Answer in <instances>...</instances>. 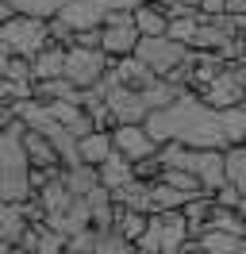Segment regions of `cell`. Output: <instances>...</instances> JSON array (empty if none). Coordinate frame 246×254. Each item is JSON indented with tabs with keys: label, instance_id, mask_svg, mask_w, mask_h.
<instances>
[{
	"label": "cell",
	"instance_id": "1",
	"mask_svg": "<svg viewBox=\"0 0 246 254\" xmlns=\"http://www.w3.org/2000/svg\"><path fill=\"white\" fill-rule=\"evenodd\" d=\"M146 131L158 143H184L196 150H227V131H223V112L212 108L204 96L184 93L177 104L158 108L146 116Z\"/></svg>",
	"mask_w": 246,
	"mask_h": 254
},
{
	"label": "cell",
	"instance_id": "2",
	"mask_svg": "<svg viewBox=\"0 0 246 254\" xmlns=\"http://www.w3.org/2000/svg\"><path fill=\"white\" fill-rule=\"evenodd\" d=\"M23 135H27L23 120L0 127V196H4V204H23L35 196V166H31Z\"/></svg>",
	"mask_w": 246,
	"mask_h": 254
},
{
	"label": "cell",
	"instance_id": "3",
	"mask_svg": "<svg viewBox=\"0 0 246 254\" xmlns=\"http://www.w3.org/2000/svg\"><path fill=\"white\" fill-rule=\"evenodd\" d=\"M54 39H50V19L35 16H12L8 23H0V58H35L43 54Z\"/></svg>",
	"mask_w": 246,
	"mask_h": 254
},
{
	"label": "cell",
	"instance_id": "4",
	"mask_svg": "<svg viewBox=\"0 0 246 254\" xmlns=\"http://www.w3.org/2000/svg\"><path fill=\"white\" fill-rule=\"evenodd\" d=\"M192 243V227L184 220V212H154L150 216V231L138 239V251H158V254H169V251H181Z\"/></svg>",
	"mask_w": 246,
	"mask_h": 254
},
{
	"label": "cell",
	"instance_id": "5",
	"mask_svg": "<svg viewBox=\"0 0 246 254\" xmlns=\"http://www.w3.org/2000/svg\"><path fill=\"white\" fill-rule=\"evenodd\" d=\"M100 50L104 54H112L116 62L120 58H131L138 50V43H142V31H138V23H135V12H112L108 16V23L100 27Z\"/></svg>",
	"mask_w": 246,
	"mask_h": 254
},
{
	"label": "cell",
	"instance_id": "6",
	"mask_svg": "<svg viewBox=\"0 0 246 254\" xmlns=\"http://www.w3.org/2000/svg\"><path fill=\"white\" fill-rule=\"evenodd\" d=\"M116 65L112 54L104 50H89V47H69V62H65V77L73 81L77 89H92L108 77V69Z\"/></svg>",
	"mask_w": 246,
	"mask_h": 254
},
{
	"label": "cell",
	"instance_id": "7",
	"mask_svg": "<svg viewBox=\"0 0 246 254\" xmlns=\"http://www.w3.org/2000/svg\"><path fill=\"white\" fill-rule=\"evenodd\" d=\"M188 54H192V50L184 47V43H177V39H169V35L142 39V43H138V50H135V58H142V62L158 73V77H169L177 65L188 62Z\"/></svg>",
	"mask_w": 246,
	"mask_h": 254
},
{
	"label": "cell",
	"instance_id": "8",
	"mask_svg": "<svg viewBox=\"0 0 246 254\" xmlns=\"http://www.w3.org/2000/svg\"><path fill=\"white\" fill-rule=\"evenodd\" d=\"M196 96H204L212 108H239V104H246V73H243V65H227L219 77L204 89V93H196Z\"/></svg>",
	"mask_w": 246,
	"mask_h": 254
},
{
	"label": "cell",
	"instance_id": "9",
	"mask_svg": "<svg viewBox=\"0 0 246 254\" xmlns=\"http://www.w3.org/2000/svg\"><path fill=\"white\" fill-rule=\"evenodd\" d=\"M112 139H116V150L127 154L131 162H142V158H154V154H162V143L154 139L146 124H123L112 131Z\"/></svg>",
	"mask_w": 246,
	"mask_h": 254
},
{
	"label": "cell",
	"instance_id": "10",
	"mask_svg": "<svg viewBox=\"0 0 246 254\" xmlns=\"http://www.w3.org/2000/svg\"><path fill=\"white\" fill-rule=\"evenodd\" d=\"M108 108H112V116H116V127H123V124H146V116H150L146 96L138 93V89H127V85H116V89L108 93Z\"/></svg>",
	"mask_w": 246,
	"mask_h": 254
},
{
	"label": "cell",
	"instance_id": "11",
	"mask_svg": "<svg viewBox=\"0 0 246 254\" xmlns=\"http://www.w3.org/2000/svg\"><path fill=\"white\" fill-rule=\"evenodd\" d=\"M46 223L58 231V235H77V231H85V227H92V208H89V200H81L77 196L69 208H62V212H54V216H46Z\"/></svg>",
	"mask_w": 246,
	"mask_h": 254
},
{
	"label": "cell",
	"instance_id": "12",
	"mask_svg": "<svg viewBox=\"0 0 246 254\" xmlns=\"http://www.w3.org/2000/svg\"><path fill=\"white\" fill-rule=\"evenodd\" d=\"M19 251L23 254H65V235H58L50 223H31Z\"/></svg>",
	"mask_w": 246,
	"mask_h": 254
},
{
	"label": "cell",
	"instance_id": "13",
	"mask_svg": "<svg viewBox=\"0 0 246 254\" xmlns=\"http://www.w3.org/2000/svg\"><path fill=\"white\" fill-rule=\"evenodd\" d=\"M27 231H31V216H27L23 204H4L0 208V247H19Z\"/></svg>",
	"mask_w": 246,
	"mask_h": 254
},
{
	"label": "cell",
	"instance_id": "14",
	"mask_svg": "<svg viewBox=\"0 0 246 254\" xmlns=\"http://www.w3.org/2000/svg\"><path fill=\"white\" fill-rule=\"evenodd\" d=\"M65 62H69V47H58V43H50L43 54H35V58H31V77H35V81L65 77Z\"/></svg>",
	"mask_w": 246,
	"mask_h": 254
},
{
	"label": "cell",
	"instance_id": "15",
	"mask_svg": "<svg viewBox=\"0 0 246 254\" xmlns=\"http://www.w3.org/2000/svg\"><path fill=\"white\" fill-rule=\"evenodd\" d=\"M23 143H27V154H31V166H35V170H65V166H62L58 146L50 143L43 131H31V127H27Z\"/></svg>",
	"mask_w": 246,
	"mask_h": 254
},
{
	"label": "cell",
	"instance_id": "16",
	"mask_svg": "<svg viewBox=\"0 0 246 254\" xmlns=\"http://www.w3.org/2000/svg\"><path fill=\"white\" fill-rule=\"evenodd\" d=\"M116 77H120V85H127V89H138V93H142V89H150L154 81H158V73H154L142 58H135V54H131V58H120V62H116Z\"/></svg>",
	"mask_w": 246,
	"mask_h": 254
},
{
	"label": "cell",
	"instance_id": "17",
	"mask_svg": "<svg viewBox=\"0 0 246 254\" xmlns=\"http://www.w3.org/2000/svg\"><path fill=\"white\" fill-rule=\"evenodd\" d=\"M131 181H138L135 177V162L116 150V154L100 166V185H108V189L116 192V189H123V185H131Z\"/></svg>",
	"mask_w": 246,
	"mask_h": 254
},
{
	"label": "cell",
	"instance_id": "18",
	"mask_svg": "<svg viewBox=\"0 0 246 254\" xmlns=\"http://www.w3.org/2000/svg\"><path fill=\"white\" fill-rule=\"evenodd\" d=\"M112 154H116L112 131H92L89 139H81V162H85V166H96V170H100Z\"/></svg>",
	"mask_w": 246,
	"mask_h": 254
},
{
	"label": "cell",
	"instance_id": "19",
	"mask_svg": "<svg viewBox=\"0 0 246 254\" xmlns=\"http://www.w3.org/2000/svg\"><path fill=\"white\" fill-rule=\"evenodd\" d=\"M243 243H246L243 235H235V231H215V227H208V231L196 235V247L204 254H239Z\"/></svg>",
	"mask_w": 246,
	"mask_h": 254
},
{
	"label": "cell",
	"instance_id": "20",
	"mask_svg": "<svg viewBox=\"0 0 246 254\" xmlns=\"http://www.w3.org/2000/svg\"><path fill=\"white\" fill-rule=\"evenodd\" d=\"M184 204H188L184 192H177L173 185H166L162 177L150 181V216H154V212H181Z\"/></svg>",
	"mask_w": 246,
	"mask_h": 254
},
{
	"label": "cell",
	"instance_id": "21",
	"mask_svg": "<svg viewBox=\"0 0 246 254\" xmlns=\"http://www.w3.org/2000/svg\"><path fill=\"white\" fill-rule=\"evenodd\" d=\"M150 231V212H131V208H120V216H116V235H123L127 243H135Z\"/></svg>",
	"mask_w": 246,
	"mask_h": 254
},
{
	"label": "cell",
	"instance_id": "22",
	"mask_svg": "<svg viewBox=\"0 0 246 254\" xmlns=\"http://www.w3.org/2000/svg\"><path fill=\"white\" fill-rule=\"evenodd\" d=\"M135 23H138V31H142V39L169 35V16L158 8V4H142V8L135 12Z\"/></svg>",
	"mask_w": 246,
	"mask_h": 254
},
{
	"label": "cell",
	"instance_id": "23",
	"mask_svg": "<svg viewBox=\"0 0 246 254\" xmlns=\"http://www.w3.org/2000/svg\"><path fill=\"white\" fill-rule=\"evenodd\" d=\"M65 185H69V192L73 196H89V192L100 189V170L96 166H73V170H65Z\"/></svg>",
	"mask_w": 246,
	"mask_h": 254
},
{
	"label": "cell",
	"instance_id": "24",
	"mask_svg": "<svg viewBox=\"0 0 246 254\" xmlns=\"http://www.w3.org/2000/svg\"><path fill=\"white\" fill-rule=\"evenodd\" d=\"M19 16H35V19H58L65 12L69 0H8Z\"/></svg>",
	"mask_w": 246,
	"mask_h": 254
},
{
	"label": "cell",
	"instance_id": "25",
	"mask_svg": "<svg viewBox=\"0 0 246 254\" xmlns=\"http://www.w3.org/2000/svg\"><path fill=\"white\" fill-rule=\"evenodd\" d=\"M223 154H227V181H231V185H235V189L246 196V143L227 146Z\"/></svg>",
	"mask_w": 246,
	"mask_h": 254
},
{
	"label": "cell",
	"instance_id": "26",
	"mask_svg": "<svg viewBox=\"0 0 246 254\" xmlns=\"http://www.w3.org/2000/svg\"><path fill=\"white\" fill-rule=\"evenodd\" d=\"M100 231L96 227H85V231H77V235L65 239V254H96V247H100Z\"/></svg>",
	"mask_w": 246,
	"mask_h": 254
},
{
	"label": "cell",
	"instance_id": "27",
	"mask_svg": "<svg viewBox=\"0 0 246 254\" xmlns=\"http://www.w3.org/2000/svg\"><path fill=\"white\" fill-rule=\"evenodd\" d=\"M0 77L4 81H35L31 77V58H0Z\"/></svg>",
	"mask_w": 246,
	"mask_h": 254
},
{
	"label": "cell",
	"instance_id": "28",
	"mask_svg": "<svg viewBox=\"0 0 246 254\" xmlns=\"http://www.w3.org/2000/svg\"><path fill=\"white\" fill-rule=\"evenodd\" d=\"M96 254H138V247H135V243H127L123 235H116V231H112V235L100 239Z\"/></svg>",
	"mask_w": 246,
	"mask_h": 254
},
{
	"label": "cell",
	"instance_id": "29",
	"mask_svg": "<svg viewBox=\"0 0 246 254\" xmlns=\"http://www.w3.org/2000/svg\"><path fill=\"white\" fill-rule=\"evenodd\" d=\"M162 174H166V166H162V158H158V154H154V158L135 162V177H138V181H158Z\"/></svg>",
	"mask_w": 246,
	"mask_h": 254
},
{
	"label": "cell",
	"instance_id": "30",
	"mask_svg": "<svg viewBox=\"0 0 246 254\" xmlns=\"http://www.w3.org/2000/svg\"><path fill=\"white\" fill-rule=\"evenodd\" d=\"M215 204H219V208H235V212H239V208H243V192L235 189V185H223V189L215 192Z\"/></svg>",
	"mask_w": 246,
	"mask_h": 254
},
{
	"label": "cell",
	"instance_id": "31",
	"mask_svg": "<svg viewBox=\"0 0 246 254\" xmlns=\"http://www.w3.org/2000/svg\"><path fill=\"white\" fill-rule=\"evenodd\" d=\"M231 8V0H204V16H223Z\"/></svg>",
	"mask_w": 246,
	"mask_h": 254
},
{
	"label": "cell",
	"instance_id": "32",
	"mask_svg": "<svg viewBox=\"0 0 246 254\" xmlns=\"http://www.w3.org/2000/svg\"><path fill=\"white\" fill-rule=\"evenodd\" d=\"M4 254H19V251H15V247H4Z\"/></svg>",
	"mask_w": 246,
	"mask_h": 254
},
{
	"label": "cell",
	"instance_id": "33",
	"mask_svg": "<svg viewBox=\"0 0 246 254\" xmlns=\"http://www.w3.org/2000/svg\"><path fill=\"white\" fill-rule=\"evenodd\" d=\"M239 212H243V216H246V196H243V208H239Z\"/></svg>",
	"mask_w": 246,
	"mask_h": 254
},
{
	"label": "cell",
	"instance_id": "34",
	"mask_svg": "<svg viewBox=\"0 0 246 254\" xmlns=\"http://www.w3.org/2000/svg\"><path fill=\"white\" fill-rule=\"evenodd\" d=\"M138 254H158V251H138Z\"/></svg>",
	"mask_w": 246,
	"mask_h": 254
},
{
	"label": "cell",
	"instance_id": "35",
	"mask_svg": "<svg viewBox=\"0 0 246 254\" xmlns=\"http://www.w3.org/2000/svg\"><path fill=\"white\" fill-rule=\"evenodd\" d=\"M243 47H246V27H243Z\"/></svg>",
	"mask_w": 246,
	"mask_h": 254
},
{
	"label": "cell",
	"instance_id": "36",
	"mask_svg": "<svg viewBox=\"0 0 246 254\" xmlns=\"http://www.w3.org/2000/svg\"><path fill=\"white\" fill-rule=\"evenodd\" d=\"M239 254H246V243H243V251H239Z\"/></svg>",
	"mask_w": 246,
	"mask_h": 254
},
{
	"label": "cell",
	"instance_id": "37",
	"mask_svg": "<svg viewBox=\"0 0 246 254\" xmlns=\"http://www.w3.org/2000/svg\"><path fill=\"white\" fill-rule=\"evenodd\" d=\"M15 251H19V247H15ZM19 254H23V251H19Z\"/></svg>",
	"mask_w": 246,
	"mask_h": 254
}]
</instances>
